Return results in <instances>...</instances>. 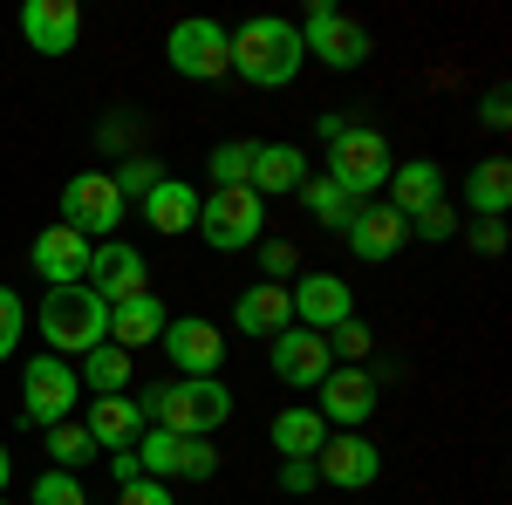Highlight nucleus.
Segmentation results:
<instances>
[{
	"label": "nucleus",
	"mask_w": 512,
	"mask_h": 505,
	"mask_svg": "<svg viewBox=\"0 0 512 505\" xmlns=\"http://www.w3.org/2000/svg\"><path fill=\"white\" fill-rule=\"evenodd\" d=\"M144 424L171 430V437H212V430L233 417V389L219 376H178V383H158L137 396Z\"/></svg>",
	"instance_id": "1"
},
{
	"label": "nucleus",
	"mask_w": 512,
	"mask_h": 505,
	"mask_svg": "<svg viewBox=\"0 0 512 505\" xmlns=\"http://www.w3.org/2000/svg\"><path fill=\"white\" fill-rule=\"evenodd\" d=\"M308 48H301V28L294 21H274V14H253L233 35V76H246L253 89H287L301 76Z\"/></svg>",
	"instance_id": "2"
},
{
	"label": "nucleus",
	"mask_w": 512,
	"mask_h": 505,
	"mask_svg": "<svg viewBox=\"0 0 512 505\" xmlns=\"http://www.w3.org/2000/svg\"><path fill=\"white\" fill-rule=\"evenodd\" d=\"M35 321H41V342H48V355H62V362L110 342V308H103V301H96L82 280H76V287H48Z\"/></svg>",
	"instance_id": "3"
},
{
	"label": "nucleus",
	"mask_w": 512,
	"mask_h": 505,
	"mask_svg": "<svg viewBox=\"0 0 512 505\" xmlns=\"http://www.w3.org/2000/svg\"><path fill=\"white\" fill-rule=\"evenodd\" d=\"M349 205H369V198L390 185V137L369 130V123H342V137L328 144V171H321Z\"/></svg>",
	"instance_id": "4"
},
{
	"label": "nucleus",
	"mask_w": 512,
	"mask_h": 505,
	"mask_svg": "<svg viewBox=\"0 0 512 505\" xmlns=\"http://www.w3.org/2000/svg\"><path fill=\"white\" fill-rule=\"evenodd\" d=\"M260 233H267V198H253V185H226V192L198 198V239L212 253L260 246Z\"/></svg>",
	"instance_id": "5"
},
{
	"label": "nucleus",
	"mask_w": 512,
	"mask_h": 505,
	"mask_svg": "<svg viewBox=\"0 0 512 505\" xmlns=\"http://www.w3.org/2000/svg\"><path fill=\"white\" fill-rule=\"evenodd\" d=\"M164 62L185 82H219V76H233V35L212 14H192V21H178L164 35Z\"/></svg>",
	"instance_id": "6"
},
{
	"label": "nucleus",
	"mask_w": 512,
	"mask_h": 505,
	"mask_svg": "<svg viewBox=\"0 0 512 505\" xmlns=\"http://www.w3.org/2000/svg\"><path fill=\"white\" fill-rule=\"evenodd\" d=\"M76 403H82L76 369H69L62 355H35V362H28V376H21V424L55 430V424H69V417H76Z\"/></svg>",
	"instance_id": "7"
},
{
	"label": "nucleus",
	"mask_w": 512,
	"mask_h": 505,
	"mask_svg": "<svg viewBox=\"0 0 512 505\" xmlns=\"http://www.w3.org/2000/svg\"><path fill=\"white\" fill-rule=\"evenodd\" d=\"M123 192L110 185V171H76L69 185H62V226L82 239H110L123 226Z\"/></svg>",
	"instance_id": "8"
},
{
	"label": "nucleus",
	"mask_w": 512,
	"mask_h": 505,
	"mask_svg": "<svg viewBox=\"0 0 512 505\" xmlns=\"http://www.w3.org/2000/svg\"><path fill=\"white\" fill-rule=\"evenodd\" d=\"M301 48H308L315 62H328V69H362V62H369V28H362L355 14H342L335 0H321V7H308Z\"/></svg>",
	"instance_id": "9"
},
{
	"label": "nucleus",
	"mask_w": 512,
	"mask_h": 505,
	"mask_svg": "<svg viewBox=\"0 0 512 505\" xmlns=\"http://www.w3.org/2000/svg\"><path fill=\"white\" fill-rule=\"evenodd\" d=\"M82 287H89L103 308H117V301L151 294V267H144V253H137V246L103 239V246H89V273H82Z\"/></svg>",
	"instance_id": "10"
},
{
	"label": "nucleus",
	"mask_w": 512,
	"mask_h": 505,
	"mask_svg": "<svg viewBox=\"0 0 512 505\" xmlns=\"http://www.w3.org/2000/svg\"><path fill=\"white\" fill-rule=\"evenodd\" d=\"M137 465H144V478L171 485V478H212V471H219V451H212L205 437H171V430H144V437H137Z\"/></svg>",
	"instance_id": "11"
},
{
	"label": "nucleus",
	"mask_w": 512,
	"mask_h": 505,
	"mask_svg": "<svg viewBox=\"0 0 512 505\" xmlns=\"http://www.w3.org/2000/svg\"><path fill=\"white\" fill-rule=\"evenodd\" d=\"M287 308H294V328L328 335V328H342V321L355 314V287L342 280V273H301V280L287 287Z\"/></svg>",
	"instance_id": "12"
},
{
	"label": "nucleus",
	"mask_w": 512,
	"mask_h": 505,
	"mask_svg": "<svg viewBox=\"0 0 512 505\" xmlns=\"http://www.w3.org/2000/svg\"><path fill=\"white\" fill-rule=\"evenodd\" d=\"M267 362H274V383H287V389H321L328 369H335V355H328V342L315 328H280L267 342Z\"/></svg>",
	"instance_id": "13"
},
{
	"label": "nucleus",
	"mask_w": 512,
	"mask_h": 505,
	"mask_svg": "<svg viewBox=\"0 0 512 505\" xmlns=\"http://www.w3.org/2000/svg\"><path fill=\"white\" fill-rule=\"evenodd\" d=\"M342 239H349L355 260L383 267V260H396V253H403V239H410V219L396 212L390 198H369V205H355V219L342 226Z\"/></svg>",
	"instance_id": "14"
},
{
	"label": "nucleus",
	"mask_w": 512,
	"mask_h": 505,
	"mask_svg": "<svg viewBox=\"0 0 512 505\" xmlns=\"http://www.w3.org/2000/svg\"><path fill=\"white\" fill-rule=\"evenodd\" d=\"M164 355H171V369L178 376H219V362H226V335L205 321V314H178V321H164Z\"/></svg>",
	"instance_id": "15"
},
{
	"label": "nucleus",
	"mask_w": 512,
	"mask_h": 505,
	"mask_svg": "<svg viewBox=\"0 0 512 505\" xmlns=\"http://www.w3.org/2000/svg\"><path fill=\"white\" fill-rule=\"evenodd\" d=\"M376 471H383V458H376V444L362 430H328V444L315 451V478L342 485V492H369Z\"/></svg>",
	"instance_id": "16"
},
{
	"label": "nucleus",
	"mask_w": 512,
	"mask_h": 505,
	"mask_svg": "<svg viewBox=\"0 0 512 505\" xmlns=\"http://www.w3.org/2000/svg\"><path fill=\"white\" fill-rule=\"evenodd\" d=\"M321 403V424L328 430H362L369 417H376V376L369 369H328V383L315 389Z\"/></svg>",
	"instance_id": "17"
},
{
	"label": "nucleus",
	"mask_w": 512,
	"mask_h": 505,
	"mask_svg": "<svg viewBox=\"0 0 512 505\" xmlns=\"http://www.w3.org/2000/svg\"><path fill=\"white\" fill-rule=\"evenodd\" d=\"M21 41H28L35 55H76L82 7L76 0H28V7H21Z\"/></svg>",
	"instance_id": "18"
},
{
	"label": "nucleus",
	"mask_w": 512,
	"mask_h": 505,
	"mask_svg": "<svg viewBox=\"0 0 512 505\" xmlns=\"http://www.w3.org/2000/svg\"><path fill=\"white\" fill-rule=\"evenodd\" d=\"M89 444L96 451H137V437H144V410H137V396H96L89 403Z\"/></svg>",
	"instance_id": "19"
},
{
	"label": "nucleus",
	"mask_w": 512,
	"mask_h": 505,
	"mask_svg": "<svg viewBox=\"0 0 512 505\" xmlns=\"http://www.w3.org/2000/svg\"><path fill=\"white\" fill-rule=\"evenodd\" d=\"M35 273L48 287H76L82 273H89V239L69 233V226L55 219L48 233H35Z\"/></svg>",
	"instance_id": "20"
},
{
	"label": "nucleus",
	"mask_w": 512,
	"mask_h": 505,
	"mask_svg": "<svg viewBox=\"0 0 512 505\" xmlns=\"http://www.w3.org/2000/svg\"><path fill=\"white\" fill-rule=\"evenodd\" d=\"M253 198H287L308 185V151L301 144H253Z\"/></svg>",
	"instance_id": "21"
},
{
	"label": "nucleus",
	"mask_w": 512,
	"mask_h": 505,
	"mask_svg": "<svg viewBox=\"0 0 512 505\" xmlns=\"http://www.w3.org/2000/svg\"><path fill=\"white\" fill-rule=\"evenodd\" d=\"M233 328H246V335H260V342H274L280 328H294V308H287V287H274V280L246 287V294L233 301Z\"/></svg>",
	"instance_id": "22"
},
{
	"label": "nucleus",
	"mask_w": 512,
	"mask_h": 505,
	"mask_svg": "<svg viewBox=\"0 0 512 505\" xmlns=\"http://www.w3.org/2000/svg\"><path fill=\"white\" fill-rule=\"evenodd\" d=\"M437 198H444V171H437L431 157H410V164H390V205L403 212V219L431 212Z\"/></svg>",
	"instance_id": "23"
},
{
	"label": "nucleus",
	"mask_w": 512,
	"mask_h": 505,
	"mask_svg": "<svg viewBox=\"0 0 512 505\" xmlns=\"http://www.w3.org/2000/svg\"><path fill=\"white\" fill-rule=\"evenodd\" d=\"M164 321H171V314H164V301H158V294L117 301V308H110V342H117L123 355H137L144 342H158V335H164Z\"/></svg>",
	"instance_id": "24"
},
{
	"label": "nucleus",
	"mask_w": 512,
	"mask_h": 505,
	"mask_svg": "<svg viewBox=\"0 0 512 505\" xmlns=\"http://www.w3.org/2000/svg\"><path fill=\"white\" fill-rule=\"evenodd\" d=\"M465 205H472L478 219H506V205H512V157L506 151H492V157H478V164H472V178H465Z\"/></svg>",
	"instance_id": "25"
},
{
	"label": "nucleus",
	"mask_w": 512,
	"mask_h": 505,
	"mask_svg": "<svg viewBox=\"0 0 512 505\" xmlns=\"http://www.w3.org/2000/svg\"><path fill=\"white\" fill-rule=\"evenodd\" d=\"M267 437H274L280 458H315L321 444H328V424H321V410H308V403H287L274 424H267Z\"/></svg>",
	"instance_id": "26"
},
{
	"label": "nucleus",
	"mask_w": 512,
	"mask_h": 505,
	"mask_svg": "<svg viewBox=\"0 0 512 505\" xmlns=\"http://www.w3.org/2000/svg\"><path fill=\"white\" fill-rule=\"evenodd\" d=\"M144 219H151L158 233H192L198 226V192L185 178H158V192L144 198Z\"/></svg>",
	"instance_id": "27"
},
{
	"label": "nucleus",
	"mask_w": 512,
	"mask_h": 505,
	"mask_svg": "<svg viewBox=\"0 0 512 505\" xmlns=\"http://www.w3.org/2000/svg\"><path fill=\"white\" fill-rule=\"evenodd\" d=\"M76 383H89L96 396H123V389H130V355H123L117 342L89 349V355H82V369H76Z\"/></svg>",
	"instance_id": "28"
},
{
	"label": "nucleus",
	"mask_w": 512,
	"mask_h": 505,
	"mask_svg": "<svg viewBox=\"0 0 512 505\" xmlns=\"http://www.w3.org/2000/svg\"><path fill=\"white\" fill-rule=\"evenodd\" d=\"M294 198H308V212H315L321 226H328V233H342V226H349L355 219V205L342 192H335V185H328V178H308V185H301V192Z\"/></svg>",
	"instance_id": "29"
},
{
	"label": "nucleus",
	"mask_w": 512,
	"mask_h": 505,
	"mask_svg": "<svg viewBox=\"0 0 512 505\" xmlns=\"http://www.w3.org/2000/svg\"><path fill=\"white\" fill-rule=\"evenodd\" d=\"M321 342H328V355H342L349 369H362V362H369V349H376V335H369V321H362V314H349L342 328H328Z\"/></svg>",
	"instance_id": "30"
},
{
	"label": "nucleus",
	"mask_w": 512,
	"mask_h": 505,
	"mask_svg": "<svg viewBox=\"0 0 512 505\" xmlns=\"http://www.w3.org/2000/svg\"><path fill=\"white\" fill-rule=\"evenodd\" d=\"M158 178H164V164H158V157H144V151L123 157V171H110V185L123 192V205H130V198H151V192H158Z\"/></svg>",
	"instance_id": "31"
},
{
	"label": "nucleus",
	"mask_w": 512,
	"mask_h": 505,
	"mask_svg": "<svg viewBox=\"0 0 512 505\" xmlns=\"http://www.w3.org/2000/svg\"><path fill=\"white\" fill-rule=\"evenodd\" d=\"M253 178V144L233 137V144H219L212 151V192H226V185H246Z\"/></svg>",
	"instance_id": "32"
},
{
	"label": "nucleus",
	"mask_w": 512,
	"mask_h": 505,
	"mask_svg": "<svg viewBox=\"0 0 512 505\" xmlns=\"http://www.w3.org/2000/svg\"><path fill=\"white\" fill-rule=\"evenodd\" d=\"M89 451H96V444H89V430H82L76 417L48 430V458H55V471H76V465H89Z\"/></svg>",
	"instance_id": "33"
},
{
	"label": "nucleus",
	"mask_w": 512,
	"mask_h": 505,
	"mask_svg": "<svg viewBox=\"0 0 512 505\" xmlns=\"http://www.w3.org/2000/svg\"><path fill=\"white\" fill-rule=\"evenodd\" d=\"M35 505H89V485L76 471H41L35 478Z\"/></svg>",
	"instance_id": "34"
},
{
	"label": "nucleus",
	"mask_w": 512,
	"mask_h": 505,
	"mask_svg": "<svg viewBox=\"0 0 512 505\" xmlns=\"http://www.w3.org/2000/svg\"><path fill=\"white\" fill-rule=\"evenodd\" d=\"M21 335H28V301L14 287H0V362L21 349Z\"/></svg>",
	"instance_id": "35"
},
{
	"label": "nucleus",
	"mask_w": 512,
	"mask_h": 505,
	"mask_svg": "<svg viewBox=\"0 0 512 505\" xmlns=\"http://www.w3.org/2000/svg\"><path fill=\"white\" fill-rule=\"evenodd\" d=\"M410 226H417V239H451V233H458V212H451V205H444V198H437L431 212H417V219H410Z\"/></svg>",
	"instance_id": "36"
},
{
	"label": "nucleus",
	"mask_w": 512,
	"mask_h": 505,
	"mask_svg": "<svg viewBox=\"0 0 512 505\" xmlns=\"http://www.w3.org/2000/svg\"><path fill=\"white\" fill-rule=\"evenodd\" d=\"M315 485H321V478H315V458H280V492H301V499H308Z\"/></svg>",
	"instance_id": "37"
},
{
	"label": "nucleus",
	"mask_w": 512,
	"mask_h": 505,
	"mask_svg": "<svg viewBox=\"0 0 512 505\" xmlns=\"http://www.w3.org/2000/svg\"><path fill=\"white\" fill-rule=\"evenodd\" d=\"M117 505H178L171 499V485H158V478H137V485H123Z\"/></svg>",
	"instance_id": "38"
},
{
	"label": "nucleus",
	"mask_w": 512,
	"mask_h": 505,
	"mask_svg": "<svg viewBox=\"0 0 512 505\" xmlns=\"http://www.w3.org/2000/svg\"><path fill=\"white\" fill-rule=\"evenodd\" d=\"M260 267L274 273V287H280V273H294V246L287 239H260Z\"/></svg>",
	"instance_id": "39"
},
{
	"label": "nucleus",
	"mask_w": 512,
	"mask_h": 505,
	"mask_svg": "<svg viewBox=\"0 0 512 505\" xmlns=\"http://www.w3.org/2000/svg\"><path fill=\"white\" fill-rule=\"evenodd\" d=\"M478 123H485V130H506V123H512V96H506V89H492V96L478 103Z\"/></svg>",
	"instance_id": "40"
},
{
	"label": "nucleus",
	"mask_w": 512,
	"mask_h": 505,
	"mask_svg": "<svg viewBox=\"0 0 512 505\" xmlns=\"http://www.w3.org/2000/svg\"><path fill=\"white\" fill-rule=\"evenodd\" d=\"M472 246H478V253H506V219H478Z\"/></svg>",
	"instance_id": "41"
},
{
	"label": "nucleus",
	"mask_w": 512,
	"mask_h": 505,
	"mask_svg": "<svg viewBox=\"0 0 512 505\" xmlns=\"http://www.w3.org/2000/svg\"><path fill=\"white\" fill-rule=\"evenodd\" d=\"M110 478H117V485H137V478H144L137 451H110Z\"/></svg>",
	"instance_id": "42"
},
{
	"label": "nucleus",
	"mask_w": 512,
	"mask_h": 505,
	"mask_svg": "<svg viewBox=\"0 0 512 505\" xmlns=\"http://www.w3.org/2000/svg\"><path fill=\"white\" fill-rule=\"evenodd\" d=\"M7 478H14V458H7V444H0V492H7Z\"/></svg>",
	"instance_id": "43"
},
{
	"label": "nucleus",
	"mask_w": 512,
	"mask_h": 505,
	"mask_svg": "<svg viewBox=\"0 0 512 505\" xmlns=\"http://www.w3.org/2000/svg\"><path fill=\"white\" fill-rule=\"evenodd\" d=\"M0 505H7V499H0Z\"/></svg>",
	"instance_id": "44"
}]
</instances>
